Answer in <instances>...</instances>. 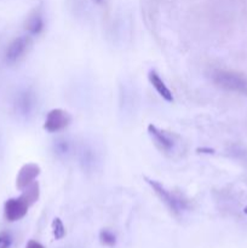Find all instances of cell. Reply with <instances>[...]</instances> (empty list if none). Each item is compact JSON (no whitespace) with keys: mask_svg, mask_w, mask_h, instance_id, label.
I'll list each match as a JSON object with an SVG mask.
<instances>
[{"mask_svg":"<svg viewBox=\"0 0 247 248\" xmlns=\"http://www.w3.org/2000/svg\"><path fill=\"white\" fill-rule=\"evenodd\" d=\"M52 232L56 240H61L65 236V228L60 218H55L52 220Z\"/></svg>","mask_w":247,"mask_h":248,"instance_id":"cell-13","label":"cell"},{"mask_svg":"<svg viewBox=\"0 0 247 248\" xmlns=\"http://www.w3.org/2000/svg\"><path fill=\"white\" fill-rule=\"evenodd\" d=\"M148 79H149L150 84H152L153 87L156 90V92L160 94V97H161L162 99H165V101L169 102V103L173 102V94H172L171 90L167 87V85L165 84L164 80L160 78V75L157 74L155 70H150V72L148 73Z\"/></svg>","mask_w":247,"mask_h":248,"instance_id":"cell-9","label":"cell"},{"mask_svg":"<svg viewBox=\"0 0 247 248\" xmlns=\"http://www.w3.org/2000/svg\"><path fill=\"white\" fill-rule=\"evenodd\" d=\"M40 174V167L39 165L34 164V162H29V164L23 165L21 170L18 171L16 178V186L18 190H23L24 188L33 183L35 181L36 177Z\"/></svg>","mask_w":247,"mask_h":248,"instance_id":"cell-6","label":"cell"},{"mask_svg":"<svg viewBox=\"0 0 247 248\" xmlns=\"http://www.w3.org/2000/svg\"><path fill=\"white\" fill-rule=\"evenodd\" d=\"M55 149L57 152L58 155H67L68 153L70 152V147H69V143L67 140H58L56 142L55 144Z\"/></svg>","mask_w":247,"mask_h":248,"instance_id":"cell-15","label":"cell"},{"mask_svg":"<svg viewBox=\"0 0 247 248\" xmlns=\"http://www.w3.org/2000/svg\"><path fill=\"white\" fill-rule=\"evenodd\" d=\"M12 245V235L4 230L0 232V248H10Z\"/></svg>","mask_w":247,"mask_h":248,"instance_id":"cell-14","label":"cell"},{"mask_svg":"<svg viewBox=\"0 0 247 248\" xmlns=\"http://www.w3.org/2000/svg\"><path fill=\"white\" fill-rule=\"evenodd\" d=\"M94 2H97V4H102V2L104 1V0H93Z\"/></svg>","mask_w":247,"mask_h":248,"instance_id":"cell-18","label":"cell"},{"mask_svg":"<svg viewBox=\"0 0 247 248\" xmlns=\"http://www.w3.org/2000/svg\"><path fill=\"white\" fill-rule=\"evenodd\" d=\"M198 152L205 153V154H213V153H215V149H211V148H199Z\"/></svg>","mask_w":247,"mask_h":248,"instance_id":"cell-17","label":"cell"},{"mask_svg":"<svg viewBox=\"0 0 247 248\" xmlns=\"http://www.w3.org/2000/svg\"><path fill=\"white\" fill-rule=\"evenodd\" d=\"M31 45H33V40H31V35L17 36L7 46L6 52H5V60H6V62L9 64L18 63L19 61L26 57V55L31 50Z\"/></svg>","mask_w":247,"mask_h":248,"instance_id":"cell-3","label":"cell"},{"mask_svg":"<svg viewBox=\"0 0 247 248\" xmlns=\"http://www.w3.org/2000/svg\"><path fill=\"white\" fill-rule=\"evenodd\" d=\"M26 248H45V247H44L40 242L35 241V240H29V241L27 242Z\"/></svg>","mask_w":247,"mask_h":248,"instance_id":"cell-16","label":"cell"},{"mask_svg":"<svg viewBox=\"0 0 247 248\" xmlns=\"http://www.w3.org/2000/svg\"><path fill=\"white\" fill-rule=\"evenodd\" d=\"M35 104V93H34L33 91H31V90H24V91H22L21 93L17 96L15 107H16V110L18 111L19 115L26 116L34 110Z\"/></svg>","mask_w":247,"mask_h":248,"instance_id":"cell-8","label":"cell"},{"mask_svg":"<svg viewBox=\"0 0 247 248\" xmlns=\"http://www.w3.org/2000/svg\"><path fill=\"white\" fill-rule=\"evenodd\" d=\"M99 241H101L104 246L113 247L115 246L116 244V237L110 230L103 229L101 232H99Z\"/></svg>","mask_w":247,"mask_h":248,"instance_id":"cell-12","label":"cell"},{"mask_svg":"<svg viewBox=\"0 0 247 248\" xmlns=\"http://www.w3.org/2000/svg\"><path fill=\"white\" fill-rule=\"evenodd\" d=\"M212 81L220 89L236 93L247 94V78L235 70L216 69L212 72Z\"/></svg>","mask_w":247,"mask_h":248,"instance_id":"cell-1","label":"cell"},{"mask_svg":"<svg viewBox=\"0 0 247 248\" xmlns=\"http://www.w3.org/2000/svg\"><path fill=\"white\" fill-rule=\"evenodd\" d=\"M21 196L28 202L29 206L34 205L39 200V196H40V186H39L38 182L34 181L27 188H24L22 190Z\"/></svg>","mask_w":247,"mask_h":248,"instance_id":"cell-11","label":"cell"},{"mask_svg":"<svg viewBox=\"0 0 247 248\" xmlns=\"http://www.w3.org/2000/svg\"><path fill=\"white\" fill-rule=\"evenodd\" d=\"M44 26H45V22H44V17L40 10H34L33 12H31V15L27 17L26 22H24V28L28 31L29 35L40 34L44 31Z\"/></svg>","mask_w":247,"mask_h":248,"instance_id":"cell-10","label":"cell"},{"mask_svg":"<svg viewBox=\"0 0 247 248\" xmlns=\"http://www.w3.org/2000/svg\"><path fill=\"white\" fill-rule=\"evenodd\" d=\"M244 212H245V213H246V215H247V206H246V207H245V208H244Z\"/></svg>","mask_w":247,"mask_h":248,"instance_id":"cell-19","label":"cell"},{"mask_svg":"<svg viewBox=\"0 0 247 248\" xmlns=\"http://www.w3.org/2000/svg\"><path fill=\"white\" fill-rule=\"evenodd\" d=\"M29 207L31 206L22 196L9 199L4 205V216L9 222H17L26 217Z\"/></svg>","mask_w":247,"mask_h":248,"instance_id":"cell-5","label":"cell"},{"mask_svg":"<svg viewBox=\"0 0 247 248\" xmlns=\"http://www.w3.org/2000/svg\"><path fill=\"white\" fill-rule=\"evenodd\" d=\"M70 123H72L70 114L63 109L56 108L48 111L45 124H44V128L50 133L61 132L64 128H67Z\"/></svg>","mask_w":247,"mask_h":248,"instance_id":"cell-4","label":"cell"},{"mask_svg":"<svg viewBox=\"0 0 247 248\" xmlns=\"http://www.w3.org/2000/svg\"><path fill=\"white\" fill-rule=\"evenodd\" d=\"M148 133H149V136L152 137L155 145H156L161 152L170 153L173 149V140H171V137H170L165 131L160 130L159 127H156L155 125L150 124V125H148Z\"/></svg>","mask_w":247,"mask_h":248,"instance_id":"cell-7","label":"cell"},{"mask_svg":"<svg viewBox=\"0 0 247 248\" xmlns=\"http://www.w3.org/2000/svg\"><path fill=\"white\" fill-rule=\"evenodd\" d=\"M144 181L149 184V186L153 189L155 195L166 205V207L169 208L173 215H179L184 208H186L185 201L182 200L179 196H177L176 194H173L172 191L167 190L161 183H159L157 181H154V179L148 178V177H144Z\"/></svg>","mask_w":247,"mask_h":248,"instance_id":"cell-2","label":"cell"}]
</instances>
